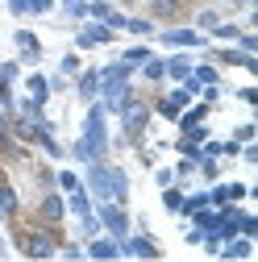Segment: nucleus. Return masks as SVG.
Returning a JSON list of instances; mask_svg holds the SVG:
<instances>
[{
    "mask_svg": "<svg viewBox=\"0 0 258 262\" xmlns=\"http://www.w3.org/2000/svg\"><path fill=\"white\" fill-rule=\"evenodd\" d=\"M242 154V142H233V138H221V158H238Z\"/></svg>",
    "mask_w": 258,
    "mask_h": 262,
    "instance_id": "de8ad7c7",
    "label": "nucleus"
},
{
    "mask_svg": "<svg viewBox=\"0 0 258 262\" xmlns=\"http://www.w3.org/2000/svg\"><path fill=\"white\" fill-rule=\"evenodd\" d=\"M229 5H233V9H250V5H254V0H229Z\"/></svg>",
    "mask_w": 258,
    "mask_h": 262,
    "instance_id": "052dcab7",
    "label": "nucleus"
},
{
    "mask_svg": "<svg viewBox=\"0 0 258 262\" xmlns=\"http://www.w3.org/2000/svg\"><path fill=\"white\" fill-rule=\"evenodd\" d=\"M54 5H58V0H29V17H46Z\"/></svg>",
    "mask_w": 258,
    "mask_h": 262,
    "instance_id": "a18cd8bd",
    "label": "nucleus"
},
{
    "mask_svg": "<svg viewBox=\"0 0 258 262\" xmlns=\"http://www.w3.org/2000/svg\"><path fill=\"white\" fill-rule=\"evenodd\" d=\"M221 21H225L221 9H200V13H196V25H191V29H200V34H212Z\"/></svg>",
    "mask_w": 258,
    "mask_h": 262,
    "instance_id": "7c9ffc66",
    "label": "nucleus"
},
{
    "mask_svg": "<svg viewBox=\"0 0 258 262\" xmlns=\"http://www.w3.org/2000/svg\"><path fill=\"white\" fill-rule=\"evenodd\" d=\"M13 46H17V62L21 67H38V62L46 58L42 38L34 34V29H13Z\"/></svg>",
    "mask_w": 258,
    "mask_h": 262,
    "instance_id": "1a4fd4ad",
    "label": "nucleus"
},
{
    "mask_svg": "<svg viewBox=\"0 0 258 262\" xmlns=\"http://www.w3.org/2000/svg\"><path fill=\"white\" fill-rule=\"evenodd\" d=\"M171 171H175V183H187L191 175H196V162H191V158H179Z\"/></svg>",
    "mask_w": 258,
    "mask_h": 262,
    "instance_id": "79ce46f5",
    "label": "nucleus"
},
{
    "mask_svg": "<svg viewBox=\"0 0 258 262\" xmlns=\"http://www.w3.org/2000/svg\"><path fill=\"white\" fill-rule=\"evenodd\" d=\"M83 258H92V262H117L121 258V242L109 237V233H96L92 242H83Z\"/></svg>",
    "mask_w": 258,
    "mask_h": 262,
    "instance_id": "f8f14e48",
    "label": "nucleus"
},
{
    "mask_svg": "<svg viewBox=\"0 0 258 262\" xmlns=\"http://www.w3.org/2000/svg\"><path fill=\"white\" fill-rule=\"evenodd\" d=\"M96 221H100V229H104L109 237H117V242L129 233V229H134L129 208H125V204H113V200H100V204H96Z\"/></svg>",
    "mask_w": 258,
    "mask_h": 262,
    "instance_id": "0eeeda50",
    "label": "nucleus"
},
{
    "mask_svg": "<svg viewBox=\"0 0 258 262\" xmlns=\"http://www.w3.org/2000/svg\"><path fill=\"white\" fill-rule=\"evenodd\" d=\"M183 183H171V187H163V208L171 212V216H179V208H183Z\"/></svg>",
    "mask_w": 258,
    "mask_h": 262,
    "instance_id": "c85d7f7f",
    "label": "nucleus"
},
{
    "mask_svg": "<svg viewBox=\"0 0 258 262\" xmlns=\"http://www.w3.org/2000/svg\"><path fill=\"white\" fill-rule=\"evenodd\" d=\"M238 233H242V237H258V216H254V212H242Z\"/></svg>",
    "mask_w": 258,
    "mask_h": 262,
    "instance_id": "37998d69",
    "label": "nucleus"
},
{
    "mask_svg": "<svg viewBox=\"0 0 258 262\" xmlns=\"http://www.w3.org/2000/svg\"><path fill=\"white\" fill-rule=\"evenodd\" d=\"M163 62H167V83H183V79L191 75V67H196V58H191L187 50H175V54H167Z\"/></svg>",
    "mask_w": 258,
    "mask_h": 262,
    "instance_id": "f3484780",
    "label": "nucleus"
},
{
    "mask_svg": "<svg viewBox=\"0 0 258 262\" xmlns=\"http://www.w3.org/2000/svg\"><path fill=\"white\" fill-rule=\"evenodd\" d=\"M187 221H191V225H196V229H204V233H212V229L221 225V212H217V208L208 204V208H196V212H191Z\"/></svg>",
    "mask_w": 258,
    "mask_h": 262,
    "instance_id": "bb28decb",
    "label": "nucleus"
},
{
    "mask_svg": "<svg viewBox=\"0 0 258 262\" xmlns=\"http://www.w3.org/2000/svg\"><path fill=\"white\" fill-rule=\"evenodd\" d=\"M54 187H58L62 195H71V191H79V187H83V179H79L75 171H67V167H62V171H54Z\"/></svg>",
    "mask_w": 258,
    "mask_h": 262,
    "instance_id": "c756f323",
    "label": "nucleus"
},
{
    "mask_svg": "<svg viewBox=\"0 0 258 262\" xmlns=\"http://www.w3.org/2000/svg\"><path fill=\"white\" fill-rule=\"evenodd\" d=\"M0 258H13V242H9L5 233H0Z\"/></svg>",
    "mask_w": 258,
    "mask_h": 262,
    "instance_id": "bf43d9fd",
    "label": "nucleus"
},
{
    "mask_svg": "<svg viewBox=\"0 0 258 262\" xmlns=\"http://www.w3.org/2000/svg\"><path fill=\"white\" fill-rule=\"evenodd\" d=\"M113 42H117V34L100 21H83L75 29V50H96V46H113Z\"/></svg>",
    "mask_w": 258,
    "mask_h": 262,
    "instance_id": "9d476101",
    "label": "nucleus"
},
{
    "mask_svg": "<svg viewBox=\"0 0 258 262\" xmlns=\"http://www.w3.org/2000/svg\"><path fill=\"white\" fill-rule=\"evenodd\" d=\"M0 208H5V221H9V225L21 216V195H17V187H13L9 179H0Z\"/></svg>",
    "mask_w": 258,
    "mask_h": 262,
    "instance_id": "aec40b11",
    "label": "nucleus"
},
{
    "mask_svg": "<svg viewBox=\"0 0 258 262\" xmlns=\"http://www.w3.org/2000/svg\"><path fill=\"white\" fill-rule=\"evenodd\" d=\"M154 183H158V187H171V183H175V171H171V167H158V171H154Z\"/></svg>",
    "mask_w": 258,
    "mask_h": 262,
    "instance_id": "5fc2aeb1",
    "label": "nucleus"
},
{
    "mask_svg": "<svg viewBox=\"0 0 258 262\" xmlns=\"http://www.w3.org/2000/svg\"><path fill=\"white\" fill-rule=\"evenodd\" d=\"M208 62H217V67H242V71L258 75V54H246L238 46H208Z\"/></svg>",
    "mask_w": 258,
    "mask_h": 262,
    "instance_id": "6e6552de",
    "label": "nucleus"
},
{
    "mask_svg": "<svg viewBox=\"0 0 258 262\" xmlns=\"http://www.w3.org/2000/svg\"><path fill=\"white\" fill-rule=\"evenodd\" d=\"M38 183H42V191H50V187H54V171L42 167V171H38Z\"/></svg>",
    "mask_w": 258,
    "mask_h": 262,
    "instance_id": "4d7b16f0",
    "label": "nucleus"
},
{
    "mask_svg": "<svg viewBox=\"0 0 258 262\" xmlns=\"http://www.w3.org/2000/svg\"><path fill=\"white\" fill-rule=\"evenodd\" d=\"M121 258H142V262H158L163 258V246L150 229H129L121 237Z\"/></svg>",
    "mask_w": 258,
    "mask_h": 262,
    "instance_id": "423d86ee",
    "label": "nucleus"
},
{
    "mask_svg": "<svg viewBox=\"0 0 258 262\" xmlns=\"http://www.w3.org/2000/svg\"><path fill=\"white\" fill-rule=\"evenodd\" d=\"M238 158H242V162H250V167H258V142H246Z\"/></svg>",
    "mask_w": 258,
    "mask_h": 262,
    "instance_id": "3c124183",
    "label": "nucleus"
},
{
    "mask_svg": "<svg viewBox=\"0 0 258 262\" xmlns=\"http://www.w3.org/2000/svg\"><path fill=\"white\" fill-rule=\"evenodd\" d=\"M0 225H9V221H5V208H0Z\"/></svg>",
    "mask_w": 258,
    "mask_h": 262,
    "instance_id": "680f3d73",
    "label": "nucleus"
},
{
    "mask_svg": "<svg viewBox=\"0 0 258 262\" xmlns=\"http://www.w3.org/2000/svg\"><path fill=\"white\" fill-rule=\"evenodd\" d=\"M109 150H113V138H109V113L100 108V100H92L88 113H83V129H79V138L67 146V158H75L79 167H88V162L109 158Z\"/></svg>",
    "mask_w": 258,
    "mask_h": 262,
    "instance_id": "f257e3e1",
    "label": "nucleus"
},
{
    "mask_svg": "<svg viewBox=\"0 0 258 262\" xmlns=\"http://www.w3.org/2000/svg\"><path fill=\"white\" fill-rule=\"evenodd\" d=\"M250 254H254V237H242V233L229 237V242H221V250H217L221 262H246Z\"/></svg>",
    "mask_w": 258,
    "mask_h": 262,
    "instance_id": "dca6fc26",
    "label": "nucleus"
},
{
    "mask_svg": "<svg viewBox=\"0 0 258 262\" xmlns=\"http://www.w3.org/2000/svg\"><path fill=\"white\" fill-rule=\"evenodd\" d=\"M150 108H154V113H158V117H163V121H179V113H183V108H175V104H171V100H167V96H158V100H154V104H150Z\"/></svg>",
    "mask_w": 258,
    "mask_h": 262,
    "instance_id": "4c0bfd02",
    "label": "nucleus"
},
{
    "mask_svg": "<svg viewBox=\"0 0 258 262\" xmlns=\"http://www.w3.org/2000/svg\"><path fill=\"white\" fill-rule=\"evenodd\" d=\"M183 138H187V142H196V146H200V142H208L212 134H208V125H191V129H183Z\"/></svg>",
    "mask_w": 258,
    "mask_h": 262,
    "instance_id": "c03bdc74",
    "label": "nucleus"
},
{
    "mask_svg": "<svg viewBox=\"0 0 258 262\" xmlns=\"http://www.w3.org/2000/svg\"><path fill=\"white\" fill-rule=\"evenodd\" d=\"M191 79H196L200 88H212V83H225V75H221V67H217V62H196V67H191Z\"/></svg>",
    "mask_w": 258,
    "mask_h": 262,
    "instance_id": "5701e85b",
    "label": "nucleus"
},
{
    "mask_svg": "<svg viewBox=\"0 0 258 262\" xmlns=\"http://www.w3.org/2000/svg\"><path fill=\"white\" fill-rule=\"evenodd\" d=\"M25 96H29V100H38V104H46L50 100V79L42 71H29L25 75Z\"/></svg>",
    "mask_w": 258,
    "mask_h": 262,
    "instance_id": "412c9836",
    "label": "nucleus"
},
{
    "mask_svg": "<svg viewBox=\"0 0 258 262\" xmlns=\"http://www.w3.org/2000/svg\"><path fill=\"white\" fill-rule=\"evenodd\" d=\"M13 246H17V254L34 258V262H50V258H58L62 237H58L54 225H38V229H17V233H13Z\"/></svg>",
    "mask_w": 258,
    "mask_h": 262,
    "instance_id": "7ed1b4c3",
    "label": "nucleus"
},
{
    "mask_svg": "<svg viewBox=\"0 0 258 262\" xmlns=\"http://www.w3.org/2000/svg\"><path fill=\"white\" fill-rule=\"evenodd\" d=\"M58 258H67V262H83V242H62V246H58Z\"/></svg>",
    "mask_w": 258,
    "mask_h": 262,
    "instance_id": "ea45409f",
    "label": "nucleus"
},
{
    "mask_svg": "<svg viewBox=\"0 0 258 262\" xmlns=\"http://www.w3.org/2000/svg\"><path fill=\"white\" fill-rule=\"evenodd\" d=\"M83 191L92 195V204L113 200V204H129V171L117 167V162L100 158V162H88L83 167Z\"/></svg>",
    "mask_w": 258,
    "mask_h": 262,
    "instance_id": "f03ea898",
    "label": "nucleus"
},
{
    "mask_svg": "<svg viewBox=\"0 0 258 262\" xmlns=\"http://www.w3.org/2000/svg\"><path fill=\"white\" fill-rule=\"evenodd\" d=\"M0 134H13V113L0 108Z\"/></svg>",
    "mask_w": 258,
    "mask_h": 262,
    "instance_id": "13d9d810",
    "label": "nucleus"
},
{
    "mask_svg": "<svg viewBox=\"0 0 258 262\" xmlns=\"http://www.w3.org/2000/svg\"><path fill=\"white\" fill-rule=\"evenodd\" d=\"M104 25L113 29V34H121V29H125V13H121V9H113V13L104 17Z\"/></svg>",
    "mask_w": 258,
    "mask_h": 262,
    "instance_id": "8fccbe9b",
    "label": "nucleus"
},
{
    "mask_svg": "<svg viewBox=\"0 0 258 262\" xmlns=\"http://www.w3.org/2000/svg\"><path fill=\"white\" fill-rule=\"evenodd\" d=\"M5 9L13 17H29V0H5Z\"/></svg>",
    "mask_w": 258,
    "mask_h": 262,
    "instance_id": "603ef678",
    "label": "nucleus"
},
{
    "mask_svg": "<svg viewBox=\"0 0 258 262\" xmlns=\"http://www.w3.org/2000/svg\"><path fill=\"white\" fill-rule=\"evenodd\" d=\"M250 195V183H238V179H229V183H212L208 187V200H212V208H221V204H242Z\"/></svg>",
    "mask_w": 258,
    "mask_h": 262,
    "instance_id": "ddd939ff",
    "label": "nucleus"
},
{
    "mask_svg": "<svg viewBox=\"0 0 258 262\" xmlns=\"http://www.w3.org/2000/svg\"><path fill=\"white\" fill-rule=\"evenodd\" d=\"M233 46H238V50H246V54H258V34H254V29H242Z\"/></svg>",
    "mask_w": 258,
    "mask_h": 262,
    "instance_id": "a19ab883",
    "label": "nucleus"
},
{
    "mask_svg": "<svg viewBox=\"0 0 258 262\" xmlns=\"http://www.w3.org/2000/svg\"><path fill=\"white\" fill-rule=\"evenodd\" d=\"M62 17L71 25H83L88 21V0H62Z\"/></svg>",
    "mask_w": 258,
    "mask_h": 262,
    "instance_id": "2f4dec72",
    "label": "nucleus"
},
{
    "mask_svg": "<svg viewBox=\"0 0 258 262\" xmlns=\"http://www.w3.org/2000/svg\"><path fill=\"white\" fill-rule=\"evenodd\" d=\"M38 221H42V225H54V229L67 221V195H62L58 187L42 191V200H38Z\"/></svg>",
    "mask_w": 258,
    "mask_h": 262,
    "instance_id": "9b49d317",
    "label": "nucleus"
},
{
    "mask_svg": "<svg viewBox=\"0 0 258 262\" xmlns=\"http://www.w3.org/2000/svg\"><path fill=\"white\" fill-rule=\"evenodd\" d=\"M13 104H17V92H13L9 83H0V108H5V113H13Z\"/></svg>",
    "mask_w": 258,
    "mask_h": 262,
    "instance_id": "49530a36",
    "label": "nucleus"
},
{
    "mask_svg": "<svg viewBox=\"0 0 258 262\" xmlns=\"http://www.w3.org/2000/svg\"><path fill=\"white\" fill-rule=\"evenodd\" d=\"M92 208H96V204H92V195H88V191H83V187H79V191H71V195H67V216H88V212H92Z\"/></svg>",
    "mask_w": 258,
    "mask_h": 262,
    "instance_id": "a878e982",
    "label": "nucleus"
},
{
    "mask_svg": "<svg viewBox=\"0 0 258 262\" xmlns=\"http://www.w3.org/2000/svg\"><path fill=\"white\" fill-rule=\"evenodd\" d=\"M183 242H187V246H200V242H204V229H196V225H183Z\"/></svg>",
    "mask_w": 258,
    "mask_h": 262,
    "instance_id": "09e8293b",
    "label": "nucleus"
},
{
    "mask_svg": "<svg viewBox=\"0 0 258 262\" xmlns=\"http://www.w3.org/2000/svg\"><path fill=\"white\" fill-rule=\"evenodd\" d=\"M196 175H200L204 183H217V179H221V158H200V162H196Z\"/></svg>",
    "mask_w": 258,
    "mask_h": 262,
    "instance_id": "72a5a7b5",
    "label": "nucleus"
},
{
    "mask_svg": "<svg viewBox=\"0 0 258 262\" xmlns=\"http://www.w3.org/2000/svg\"><path fill=\"white\" fill-rule=\"evenodd\" d=\"M150 54H154V50H150V42H138V46H125L117 58L125 62V67H134V71H138V67H142V62H146Z\"/></svg>",
    "mask_w": 258,
    "mask_h": 262,
    "instance_id": "393cba45",
    "label": "nucleus"
},
{
    "mask_svg": "<svg viewBox=\"0 0 258 262\" xmlns=\"http://www.w3.org/2000/svg\"><path fill=\"white\" fill-rule=\"evenodd\" d=\"M138 75H142L150 88H163V83H167V62L158 58V54H150V58L142 62V67H138Z\"/></svg>",
    "mask_w": 258,
    "mask_h": 262,
    "instance_id": "6ab92c4d",
    "label": "nucleus"
},
{
    "mask_svg": "<svg viewBox=\"0 0 258 262\" xmlns=\"http://www.w3.org/2000/svg\"><path fill=\"white\" fill-rule=\"evenodd\" d=\"M79 71H83V58H79V50H67V54L58 58V75H67V79H71V75H79Z\"/></svg>",
    "mask_w": 258,
    "mask_h": 262,
    "instance_id": "473e14b6",
    "label": "nucleus"
},
{
    "mask_svg": "<svg viewBox=\"0 0 258 262\" xmlns=\"http://www.w3.org/2000/svg\"><path fill=\"white\" fill-rule=\"evenodd\" d=\"M46 79H50V96H54V92H67V88H71V79H67V75H58V71H54V75H46Z\"/></svg>",
    "mask_w": 258,
    "mask_h": 262,
    "instance_id": "6e6d98bb",
    "label": "nucleus"
},
{
    "mask_svg": "<svg viewBox=\"0 0 258 262\" xmlns=\"http://www.w3.org/2000/svg\"><path fill=\"white\" fill-rule=\"evenodd\" d=\"M150 117H154L150 100L134 96V100H129V104L117 113V121H121V134H117V142H113V146H138V142H142V134L150 129Z\"/></svg>",
    "mask_w": 258,
    "mask_h": 262,
    "instance_id": "20e7f679",
    "label": "nucleus"
},
{
    "mask_svg": "<svg viewBox=\"0 0 258 262\" xmlns=\"http://www.w3.org/2000/svg\"><path fill=\"white\" fill-rule=\"evenodd\" d=\"M208 113H212V104L191 100V104L179 113V121H175V125H179V134H183V129H191V125H204V121H208Z\"/></svg>",
    "mask_w": 258,
    "mask_h": 262,
    "instance_id": "a211bd4d",
    "label": "nucleus"
},
{
    "mask_svg": "<svg viewBox=\"0 0 258 262\" xmlns=\"http://www.w3.org/2000/svg\"><path fill=\"white\" fill-rule=\"evenodd\" d=\"M154 42L158 46H171V50H208V34H200V29H191V25H163V29H154Z\"/></svg>",
    "mask_w": 258,
    "mask_h": 262,
    "instance_id": "39448f33",
    "label": "nucleus"
},
{
    "mask_svg": "<svg viewBox=\"0 0 258 262\" xmlns=\"http://www.w3.org/2000/svg\"><path fill=\"white\" fill-rule=\"evenodd\" d=\"M163 96H167V100H171V104H175V108H187V104H191V100H196V96H191V92H187V88H183V83H175V88H167V92H163Z\"/></svg>",
    "mask_w": 258,
    "mask_h": 262,
    "instance_id": "e433bc0d",
    "label": "nucleus"
},
{
    "mask_svg": "<svg viewBox=\"0 0 258 262\" xmlns=\"http://www.w3.org/2000/svg\"><path fill=\"white\" fill-rule=\"evenodd\" d=\"M187 9V0H146V17L158 25V21H179Z\"/></svg>",
    "mask_w": 258,
    "mask_h": 262,
    "instance_id": "2eb2a0df",
    "label": "nucleus"
},
{
    "mask_svg": "<svg viewBox=\"0 0 258 262\" xmlns=\"http://www.w3.org/2000/svg\"><path fill=\"white\" fill-rule=\"evenodd\" d=\"M71 88L83 104H92L96 96H100V67H83L79 75H71Z\"/></svg>",
    "mask_w": 258,
    "mask_h": 262,
    "instance_id": "4468645a",
    "label": "nucleus"
},
{
    "mask_svg": "<svg viewBox=\"0 0 258 262\" xmlns=\"http://www.w3.org/2000/svg\"><path fill=\"white\" fill-rule=\"evenodd\" d=\"M154 21L150 17H125V29H121V34H134V38H142V42H150L154 38Z\"/></svg>",
    "mask_w": 258,
    "mask_h": 262,
    "instance_id": "b1692460",
    "label": "nucleus"
},
{
    "mask_svg": "<svg viewBox=\"0 0 258 262\" xmlns=\"http://www.w3.org/2000/svg\"><path fill=\"white\" fill-rule=\"evenodd\" d=\"M238 34H242V25H238V21H221L212 34H208V42H225V46H233Z\"/></svg>",
    "mask_w": 258,
    "mask_h": 262,
    "instance_id": "cd10ccee",
    "label": "nucleus"
},
{
    "mask_svg": "<svg viewBox=\"0 0 258 262\" xmlns=\"http://www.w3.org/2000/svg\"><path fill=\"white\" fill-rule=\"evenodd\" d=\"M21 71H25V67H21L17 58H9V62H0V83H9V88H17V83H21Z\"/></svg>",
    "mask_w": 258,
    "mask_h": 262,
    "instance_id": "f704fd0d",
    "label": "nucleus"
},
{
    "mask_svg": "<svg viewBox=\"0 0 258 262\" xmlns=\"http://www.w3.org/2000/svg\"><path fill=\"white\" fill-rule=\"evenodd\" d=\"M233 142H242V146H246V142H258V125H254V121H242V125L233 129Z\"/></svg>",
    "mask_w": 258,
    "mask_h": 262,
    "instance_id": "58836bf2",
    "label": "nucleus"
},
{
    "mask_svg": "<svg viewBox=\"0 0 258 262\" xmlns=\"http://www.w3.org/2000/svg\"><path fill=\"white\" fill-rule=\"evenodd\" d=\"M96 233H104V229H100V221H96V208H92L88 216H79V242H92Z\"/></svg>",
    "mask_w": 258,
    "mask_h": 262,
    "instance_id": "c9c22d12",
    "label": "nucleus"
},
{
    "mask_svg": "<svg viewBox=\"0 0 258 262\" xmlns=\"http://www.w3.org/2000/svg\"><path fill=\"white\" fill-rule=\"evenodd\" d=\"M34 146L50 158V162H62V158H67V146H62L54 134H42V129H38V134H34Z\"/></svg>",
    "mask_w": 258,
    "mask_h": 262,
    "instance_id": "4be33fe9",
    "label": "nucleus"
},
{
    "mask_svg": "<svg viewBox=\"0 0 258 262\" xmlns=\"http://www.w3.org/2000/svg\"><path fill=\"white\" fill-rule=\"evenodd\" d=\"M238 100L250 104V108H258V88H238Z\"/></svg>",
    "mask_w": 258,
    "mask_h": 262,
    "instance_id": "864d4df0",
    "label": "nucleus"
}]
</instances>
